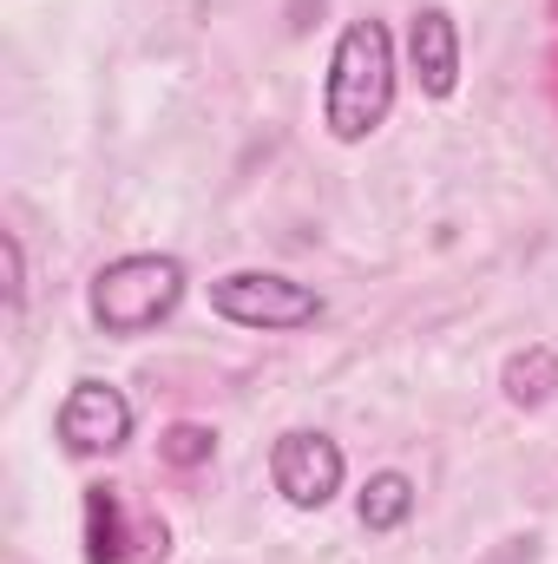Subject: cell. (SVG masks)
Masks as SVG:
<instances>
[{
  "label": "cell",
  "instance_id": "1",
  "mask_svg": "<svg viewBox=\"0 0 558 564\" xmlns=\"http://www.w3.org/2000/svg\"><path fill=\"white\" fill-rule=\"evenodd\" d=\"M395 93H401V53H395L388 20H375V13L348 20L329 46V73H322V132L335 144H368L388 126Z\"/></svg>",
  "mask_w": 558,
  "mask_h": 564
},
{
  "label": "cell",
  "instance_id": "2",
  "mask_svg": "<svg viewBox=\"0 0 558 564\" xmlns=\"http://www.w3.org/2000/svg\"><path fill=\"white\" fill-rule=\"evenodd\" d=\"M184 289H191V270H184L178 257H164V250H132V257H112V263L93 270V282H86V315H93L99 335L139 341V335L164 328V322L178 315Z\"/></svg>",
  "mask_w": 558,
  "mask_h": 564
},
{
  "label": "cell",
  "instance_id": "3",
  "mask_svg": "<svg viewBox=\"0 0 558 564\" xmlns=\"http://www.w3.org/2000/svg\"><path fill=\"white\" fill-rule=\"evenodd\" d=\"M204 302L217 322L257 328V335H296L322 322V289L282 276V270H224L204 282Z\"/></svg>",
  "mask_w": 558,
  "mask_h": 564
},
{
  "label": "cell",
  "instance_id": "4",
  "mask_svg": "<svg viewBox=\"0 0 558 564\" xmlns=\"http://www.w3.org/2000/svg\"><path fill=\"white\" fill-rule=\"evenodd\" d=\"M270 486L282 492V506L322 512L348 486V453L322 426H289V433H277V446H270Z\"/></svg>",
  "mask_w": 558,
  "mask_h": 564
},
{
  "label": "cell",
  "instance_id": "5",
  "mask_svg": "<svg viewBox=\"0 0 558 564\" xmlns=\"http://www.w3.org/2000/svg\"><path fill=\"white\" fill-rule=\"evenodd\" d=\"M132 401H126V388H112V381H73L66 388V401H60V414H53V440L66 446V459H112V453H126L132 446Z\"/></svg>",
  "mask_w": 558,
  "mask_h": 564
},
{
  "label": "cell",
  "instance_id": "6",
  "mask_svg": "<svg viewBox=\"0 0 558 564\" xmlns=\"http://www.w3.org/2000/svg\"><path fill=\"white\" fill-rule=\"evenodd\" d=\"M408 73L427 99H453L460 73H466V46H460V20L447 7H415L408 20Z\"/></svg>",
  "mask_w": 558,
  "mask_h": 564
},
{
  "label": "cell",
  "instance_id": "7",
  "mask_svg": "<svg viewBox=\"0 0 558 564\" xmlns=\"http://www.w3.org/2000/svg\"><path fill=\"white\" fill-rule=\"evenodd\" d=\"M79 512H86V564H132L139 558V525H126V492L119 486H86V499H79Z\"/></svg>",
  "mask_w": 558,
  "mask_h": 564
},
{
  "label": "cell",
  "instance_id": "8",
  "mask_svg": "<svg viewBox=\"0 0 558 564\" xmlns=\"http://www.w3.org/2000/svg\"><path fill=\"white\" fill-rule=\"evenodd\" d=\"M415 479L408 473H395V466H382V473H368V486L355 492V519H362V532H401L408 519H415Z\"/></svg>",
  "mask_w": 558,
  "mask_h": 564
},
{
  "label": "cell",
  "instance_id": "9",
  "mask_svg": "<svg viewBox=\"0 0 558 564\" xmlns=\"http://www.w3.org/2000/svg\"><path fill=\"white\" fill-rule=\"evenodd\" d=\"M500 394H506V408H519V414L546 408V401L558 394V355L546 348V341L519 348V355L500 368Z\"/></svg>",
  "mask_w": 558,
  "mask_h": 564
},
{
  "label": "cell",
  "instance_id": "10",
  "mask_svg": "<svg viewBox=\"0 0 558 564\" xmlns=\"http://www.w3.org/2000/svg\"><path fill=\"white\" fill-rule=\"evenodd\" d=\"M211 453H217V433L197 421H178L158 433V459L164 466H178V473H191V466H211Z\"/></svg>",
  "mask_w": 558,
  "mask_h": 564
},
{
  "label": "cell",
  "instance_id": "11",
  "mask_svg": "<svg viewBox=\"0 0 558 564\" xmlns=\"http://www.w3.org/2000/svg\"><path fill=\"white\" fill-rule=\"evenodd\" d=\"M0 257H7V308L20 315L26 308V250H20L13 230H0Z\"/></svg>",
  "mask_w": 558,
  "mask_h": 564
}]
</instances>
